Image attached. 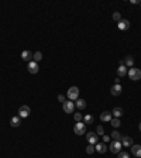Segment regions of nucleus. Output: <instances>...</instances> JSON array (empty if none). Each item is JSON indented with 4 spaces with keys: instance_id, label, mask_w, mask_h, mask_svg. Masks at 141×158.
Returning a JSON list of instances; mask_svg holds the SVG:
<instances>
[{
    "instance_id": "nucleus-21",
    "label": "nucleus",
    "mask_w": 141,
    "mask_h": 158,
    "mask_svg": "<svg viewBox=\"0 0 141 158\" xmlns=\"http://www.w3.org/2000/svg\"><path fill=\"white\" fill-rule=\"evenodd\" d=\"M75 106H76L78 109H80V110H82V109H85V107H86V102H85L83 99H78V100H76V103H75Z\"/></svg>"
},
{
    "instance_id": "nucleus-18",
    "label": "nucleus",
    "mask_w": 141,
    "mask_h": 158,
    "mask_svg": "<svg viewBox=\"0 0 141 158\" xmlns=\"http://www.w3.org/2000/svg\"><path fill=\"white\" fill-rule=\"evenodd\" d=\"M124 65L125 66H128V68H133V65H134V58L131 55H128V56H125L124 58Z\"/></svg>"
},
{
    "instance_id": "nucleus-9",
    "label": "nucleus",
    "mask_w": 141,
    "mask_h": 158,
    "mask_svg": "<svg viewBox=\"0 0 141 158\" xmlns=\"http://www.w3.org/2000/svg\"><path fill=\"white\" fill-rule=\"evenodd\" d=\"M117 27L121 30V31H125V30L130 28V21H128V20H124V18H121V20L117 23Z\"/></svg>"
},
{
    "instance_id": "nucleus-23",
    "label": "nucleus",
    "mask_w": 141,
    "mask_h": 158,
    "mask_svg": "<svg viewBox=\"0 0 141 158\" xmlns=\"http://www.w3.org/2000/svg\"><path fill=\"white\" fill-rule=\"evenodd\" d=\"M110 124L114 127V128H117V127L120 126V124H121V123H120V118H117V117L111 118V120H110Z\"/></svg>"
},
{
    "instance_id": "nucleus-14",
    "label": "nucleus",
    "mask_w": 141,
    "mask_h": 158,
    "mask_svg": "<svg viewBox=\"0 0 141 158\" xmlns=\"http://www.w3.org/2000/svg\"><path fill=\"white\" fill-rule=\"evenodd\" d=\"M94 150L97 151L99 154H104L106 150H107V147H106L103 142H97V144H94Z\"/></svg>"
},
{
    "instance_id": "nucleus-4",
    "label": "nucleus",
    "mask_w": 141,
    "mask_h": 158,
    "mask_svg": "<svg viewBox=\"0 0 141 158\" xmlns=\"http://www.w3.org/2000/svg\"><path fill=\"white\" fill-rule=\"evenodd\" d=\"M121 147H123V145H121V142H120V141H114V140H113V141L110 142L109 150L111 151L113 154H118V152L121 151Z\"/></svg>"
},
{
    "instance_id": "nucleus-29",
    "label": "nucleus",
    "mask_w": 141,
    "mask_h": 158,
    "mask_svg": "<svg viewBox=\"0 0 141 158\" xmlns=\"http://www.w3.org/2000/svg\"><path fill=\"white\" fill-rule=\"evenodd\" d=\"M93 151H94V147H93V145H90V144H89V145L86 147V152L89 154V155H90V154H93Z\"/></svg>"
},
{
    "instance_id": "nucleus-10",
    "label": "nucleus",
    "mask_w": 141,
    "mask_h": 158,
    "mask_svg": "<svg viewBox=\"0 0 141 158\" xmlns=\"http://www.w3.org/2000/svg\"><path fill=\"white\" fill-rule=\"evenodd\" d=\"M121 90H123L121 85H120V83H118V85L117 83H114V85L111 86V89H110V93H111L113 96H118L120 93H121Z\"/></svg>"
},
{
    "instance_id": "nucleus-12",
    "label": "nucleus",
    "mask_w": 141,
    "mask_h": 158,
    "mask_svg": "<svg viewBox=\"0 0 141 158\" xmlns=\"http://www.w3.org/2000/svg\"><path fill=\"white\" fill-rule=\"evenodd\" d=\"M131 152H133V155L135 158H141V145H131Z\"/></svg>"
},
{
    "instance_id": "nucleus-20",
    "label": "nucleus",
    "mask_w": 141,
    "mask_h": 158,
    "mask_svg": "<svg viewBox=\"0 0 141 158\" xmlns=\"http://www.w3.org/2000/svg\"><path fill=\"white\" fill-rule=\"evenodd\" d=\"M121 137H123V135L120 134L117 130H114V131H113V133L110 134V138H113L114 141H120V140H121Z\"/></svg>"
},
{
    "instance_id": "nucleus-32",
    "label": "nucleus",
    "mask_w": 141,
    "mask_h": 158,
    "mask_svg": "<svg viewBox=\"0 0 141 158\" xmlns=\"http://www.w3.org/2000/svg\"><path fill=\"white\" fill-rule=\"evenodd\" d=\"M138 128H140V131H141V123H140V124H138Z\"/></svg>"
},
{
    "instance_id": "nucleus-25",
    "label": "nucleus",
    "mask_w": 141,
    "mask_h": 158,
    "mask_svg": "<svg viewBox=\"0 0 141 158\" xmlns=\"http://www.w3.org/2000/svg\"><path fill=\"white\" fill-rule=\"evenodd\" d=\"M113 20H114V21H116V23H118V21H120V20H121V14H120V13H118V11H114V13H113Z\"/></svg>"
},
{
    "instance_id": "nucleus-31",
    "label": "nucleus",
    "mask_w": 141,
    "mask_h": 158,
    "mask_svg": "<svg viewBox=\"0 0 141 158\" xmlns=\"http://www.w3.org/2000/svg\"><path fill=\"white\" fill-rule=\"evenodd\" d=\"M103 142H109L110 141V135H102Z\"/></svg>"
},
{
    "instance_id": "nucleus-6",
    "label": "nucleus",
    "mask_w": 141,
    "mask_h": 158,
    "mask_svg": "<svg viewBox=\"0 0 141 158\" xmlns=\"http://www.w3.org/2000/svg\"><path fill=\"white\" fill-rule=\"evenodd\" d=\"M30 113H31V110H30V107L27 106V104H23L20 109H18V116L21 118H25L30 116Z\"/></svg>"
},
{
    "instance_id": "nucleus-30",
    "label": "nucleus",
    "mask_w": 141,
    "mask_h": 158,
    "mask_svg": "<svg viewBox=\"0 0 141 158\" xmlns=\"http://www.w3.org/2000/svg\"><path fill=\"white\" fill-rule=\"evenodd\" d=\"M58 100H59L61 103H65V102H66V100H65V96H63V95H58Z\"/></svg>"
},
{
    "instance_id": "nucleus-26",
    "label": "nucleus",
    "mask_w": 141,
    "mask_h": 158,
    "mask_svg": "<svg viewBox=\"0 0 141 158\" xmlns=\"http://www.w3.org/2000/svg\"><path fill=\"white\" fill-rule=\"evenodd\" d=\"M96 134L104 135V128H103V126H97V128H96Z\"/></svg>"
},
{
    "instance_id": "nucleus-8",
    "label": "nucleus",
    "mask_w": 141,
    "mask_h": 158,
    "mask_svg": "<svg viewBox=\"0 0 141 158\" xmlns=\"http://www.w3.org/2000/svg\"><path fill=\"white\" fill-rule=\"evenodd\" d=\"M120 142H121V145H123V147H131V145L134 144L133 138H131V137H128V135H123V137H121V140H120Z\"/></svg>"
},
{
    "instance_id": "nucleus-16",
    "label": "nucleus",
    "mask_w": 141,
    "mask_h": 158,
    "mask_svg": "<svg viewBox=\"0 0 141 158\" xmlns=\"http://www.w3.org/2000/svg\"><path fill=\"white\" fill-rule=\"evenodd\" d=\"M21 58H23V61H25V62H31V59H32V54L30 52V51H23L21 52Z\"/></svg>"
},
{
    "instance_id": "nucleus-1",
    "label": "nucleus",
    "mask_w": 141,
    "mask_h": 158,
    "mask_svg": "<svg viewBox=\"0 0 141 158\" xmlns=\"http://www.w3.org/2000/svg\"><path fill=\"white\" fill-rule=\"evenodd\" d=\"M73 133L76 135H83L86 134V124L82 123V121H78L75 126H73Z\"/></svg>"
},
{
    "instance_id": "nucleus-5",
    "label": "nucleus",
    "mask_w": 141,
    "mask_h": 158,
    "mask_svg": "<svg viewBox=\"0 0 141 158\" xmlns=\"http://www.w3.org/2000/svg\"><path fill=\"white\" fill-rule=\"evenodd\" d=\"M62 109L65 113H73L75 110V103L72 100H66L65 103H62Z\"/></svg>"
},
{
    "instance_id": "nucleus-19",
    "label": "nucleus",
    "mask_w": 141,
    "mask_h": 158,
    "mask_svg": "<svg viewBox=\"0 0 141 158\" xmlns=\"http://www.w3.org/2000/svg\"><path fill=\"white\" fill-rule=\"evenodd\" d=\"M111 114H113L114 117L120 118L121 116H123V109H121V107H114V109H113V111H111Z\"/></svg>"
},
{
    "instance_id": "nucleus-15",
    "label": "nucleus",
    "mask_w": 141,
    "mask_h": 158,
    "mask_svg": "<svg viewBox=\"0 0 141 158\" xmlns=\"http://www.w3.org/2000/svg\"><path fill=\"white\" fill-rule=\"evenodd\" d=\"M113 118V114H111V111H103L102 114H100V120L102 121H110Z\"/></svg>"
},
{
    "instance_id": "nucleus-22",
    "label": "nucleus",
    "mask_w": 141,
    "mask_h": 158,
    "mask_svg": "<svg viewBox=\"0 0 141 158\" xmlns=\"http://www.w3.org/2000/svg\"><path fill=\"white\" fill-rule=\"evenodd\" d=\"M93 116H90V114H86V116H85V117H83V123H85V124H92V123H93Z\"/></svg>"
},
{
    "instance_id": "nucleus-28",
    "label": "nucleus",
    "mask_w": 141,
    "mask_h": 158,
    "mask_svg": "<svg viewBox=\"0 0 141 158\" xmlns=\"http://www.w3.org/2000/svg\"><path fill=\"white\" fill-rule=\"evenodd\" d=\"M73 118H75V121H76V123H78V121H82V113H75Z\"/></svg>"
},
{
    "instance_id": "nucleus-11",
    "label": "nucleus",
    "mask_w": 141,
    "mask_h": 158,
    "mask_svg": "<svg viewBox=\"0 0 141 158\" xmlns=\"http://www.w3.org/2000/svg\"><path fill=\"white\" fill-rule=\"evenodd\" d=\"M27 68H28V72H30V73H37V72H38V63L35 62V61H31V62H28V66H27Z\"/></svg>"
},
{
    "instance_id": "nucleus-17",
    "label": "nucleus",
    "mask_w": 141,
    "mask_h": 158,
    "mask_svg": "<svg viewBox=\"0 0 141 158\" xmlns=\"http://www.w3.org/2000/svg\"><path fill=\"white\" fill-rule=\"evenodd\" d=\"M125 75H127V66L125 65H120L117 68V76L118 78H123Z\"/></svg>"
},
{
    "instance_id": "nucleus-27",
    "label": "nucleus",
    "mask_w": 141,
    "mask_h": 158,
    "mask_svg": "<svg viewBox=\"0 0 141 158\" xmlns=\"http://www.w3.org/2000/svg\"><path fill=\"white\" fill-rule=\"evenodd\" d=\"M117 158H130V155H128L125 151H120L117 154Z\"/></svg>"
},
{
    "instance_id": "nucleus-13",
    "label": "nucleus",
    "mask_w": 141,
    "mask_h": 158,
    "mask_svg": "<svg viewBox=\"0 0 141 158\" xmlns=\"http://www.w3.org/2000/svg\"><path fill=\"white\" fill-rule=\"evenodd\" d=\"M20 124H21V117L20 116H13V117L10 118V126L18 127Z\"/></svg>"
},
{
    "instance_id": "nucleus-33",
    "label": "nucleus",
    "mask_w": 141,
    "mask_h": 158,
    "mask_svg": "<svg viewBox=\"0 0 141 158\" xmlns=\"http://www.w3.org/2000/svg\"><path fill=\"white\" fill-rule=\"evenodd\" d=\"M140 7H141V3H140Z\"/></svg>"
},
{
    "instance_id": "nucleus-7",
    "label": "nucleus",
    "mask_w": 141,
    "mask_h": 158,
    "mask_svg": "<svg viewBox=\"0 0 141 158\" xmlns=\"http://www.w3.org/2000/svg\"><path fill=\"white\" fill-rule=\"evenodd\" d=\"M86 140L87 142L90 144V145H94V144H97V141H99V137H97V134L96 133H87L86 134Z\"/></svg>"
},
{
    "instance_id": "nucleus-3",
    "label": "nucleus",
    "mask_w": 141,
    "mask_h": 158,
    "mask_svg": "<svg viewBox=\"0 0 141 158\" xmlns=\"http://www.w3.org/2000/svg\"><path fill=\"white\" fill-rule=\"evenodd\" d=\"M127 73H128V78L131 79V80H140L141 79V71L138 68H131Z\"/></svg>"
},
{
    "instance_id": "nucleus-2",
    "label": "nucleus",
    "mask_w": 141,
    "mask_h": 158,
    "mask_svg": "<svg viewBox=\"0 0 141 158\" xmlns=\"http://www.w3.org/2000/svg\"><path fill=\"white\" fill-rule=\"evenodd\" d=\"M66 96L69 97V100H78L79 99V89L76 86H70L66 92Z\"/></svg>"
},
{
    "instance_id": "nucleus-24",
    "label": "nucleus",
    "mask_w": 141,
    "mask_h": 158,
    "mask_svg": "<svg viewBox=\"0 0 141 158\" xmlns=\"http://www.w3.org/2000/svg\"><path fill=\"white\" fill-rule=\"evenodd\" d=\"M32 59H34L35 62H38V61H41V59H42V54H41L39 51H37L35 54H32Z\"/></svg>"
}]
</instances>
